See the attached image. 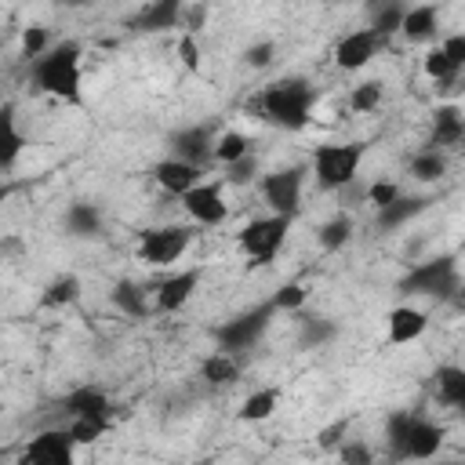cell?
<instances>
[{
	"label": "cell",
	"mask_w": 465,
	"mask_h": 465,
	"mask_svg": "<svg viewBox=\"0 0 465 465\" xmlns=\"http://www.w3.org/2000/svg\"><path fill=\"white\" fill-rule=\"evenodd\" d=\"M425 203H429L425 196H407V200L400 196L392 207L378 211V225H381V229H400V225H403V222H411L418 211H425Z\"/></svg>",
	"instance_id": "cell-29"
},
{
	"label": "cell",
	"mask_w": 465,
	"mask_h": 465,
	"mask_svg": "<svg viewBox=\"0 0 465 465\" xmlns=\"http://www.w3.org/2000/svg\"><path fill=\"white\" fill-rule=\"evenodd\" d=\"M443 425L414 414V411H396L385 425V443H389V454L396 461H429L436 458V450L443 447Z\"/></svg>",
	"instance_id": "cell-2"
},
{
	"label": "cell",
	"mask_w": 465,
	"mask_h": 465,
	"mask_svg": "<svg viewBox=\"0 0 465 465\" xmlns=\"http://www.w3.org/2000/svg\"><path fill=\"white\" fill-rule=\"evenodd\" d=\"M105 429H109V418H73L69 436H73L76 447H91L105 436Z\"/></svg>",
	"instance_id": "cell-33"
},
{
	"label": "cell",
	"mask_w": 465,
	"mask_h": 465,
	"mask_svg": "<svg viewBox=\"0 0 465 465\" xmlns=\"http://www.w3.org/2000/svg\"><path fill=\"white\" fill-rule=\"evenodd\" d=\"M33 84L51 98L80 105L84 102V91H80V47L76 44H58L44 58H36L33 62Z\"/></svg>",
	"instance_id": "cell-3"
},
{
	"label": "cell",
	"mask_w": 465,
	"mask_h": 465,
	"mask_svg": "<svg viewBox=\"0 0 465 465\" xmlns=\"http://www.w3.org/2000/svg\"><path fill=\"white\" fill-rule=\"evenodd\" d=\"M182 207L196 225H222L229 214V207L222 200V182H200L196 189H189L182 196Z\"/></svg>",
	"instance_id": "cell-12"
},
{
	"label": "cell",
	"mask_w": 465,
	"mask_h": 465,
	"mask_svg": "<svg viewBox=\"0 0 465 465\" xmlns=\"http://www.w3.org/2000/svg\"><path fill=\"white\" fill-rule=\"evenodd\" d=\"M349 105H352L356 113H374V109L381 105V84H378V80H363L360 87H352Z\"/></svg>",
	"instance_id": "cell-34"
},
{
	"label": "cell",
	"mask_w": 465,
	"mask_h": 465,
	"mask_svg": "<svg viewBox=\"0 0 465 465\" xmlns=\"http://www.w3.org/2000/svg\"><path fill=\"white\" fill-rule=\"evenodd\" d=\"M171 156L174 160H185V163H193V167H200L203 171V163L214 156V134H211V127L207 124H193V127H178L171 138Z\"/></svg>",
	"instance_id": "cell-11"
},
{
	"label": "cell",
	"mask_w": 465,
	"mask_h": 465,
	"mask_svg": "<svg viewBox=\"0 0 465 465\" xmlns=\"http://www.w3.org/2000/svg\"><path fill=\"white\" fill-rule=\"evenodd\" d=\"M76 298H80V276L62 272V276H54V280L44 287L40 305H44V309H62V305H73Z\"/></svg>",
	"instance_id": "cell-25"
},
{
	"label": "cell",
	"mask_w": 465,
	"mask_h": 465,
	"mask_svg": "<svg viewBox=\"0 0 465 465\" xmlns=\"http://www.w3.org/2000/svg\"><path fill=\"white\" fill-rule=\"evenodd\" d=\"M349 236H352V218H349V214H334V218H327V222L320 225V232H316V240H320L323 251H338V247H345Z\"/></svg>",
	"instance_id": "cell-31"
},
{
	"label": "cell",
	"mask_w": 465,
	"mask_h": 465,
	"mask_svg": "<svg viewBox=\"0 0 465 465\" xmlns=\"http://www.w3.org/2000/svg\"><path fill=\"white\" fill-rule=\"evenodd\" d=\"M425 73H429L432 80H450V76L458 73V65L443 54V47H432V51L425 54Z\"/></svg>",
	"instance_id": "cell-38"
},
{
	"label": "cell",
	"mask_w": 465,
	"mask_h": 465,
	"mask_svg": "<svg viewBox=\"0 0 465 465\" xmlns=\"http://www.w3.org/2000/svg\"><path fill=\"white\" fill-rule=\"evenodd\" d=\"M432 385H436L440 403L458 407V403L465 400V367H458V363H440L436 374H432Z\"/></svg>",
	"instance_id": "cell-20"
},
{
	"label": "cell",
	"mask_w": 465,
	"mask_h": 465,
	"mask_svg": "<svg viewBox=\"0 0 465 465\" xmlns=\"http://www.w3.org/2000/svg\"><path fill=\"white\" fill-rule=\"evenodd\" d=\"M341 432H349V421L341 418V421H334V425H327V429H320V447H341Z\"/></svg>",
	"instance_id": "cell-45"
},
{
	"label": "cell",
	"mask_w": 465,
	"mask_h": 465,
	"mask_svg": "<svg viewBox=\"0 0 465 465\" xmlns=\"http://www.w3.org/2000/svg\"><path fill=\"white\" fill-rule=\"evenodd\" d=\"M153 178H156V185H160V189H167L171 196H185L189 189H196V185H200L203 171H200V167H193V163H185V160L167 156V160H160V163L153 167Z\"/></svg>",
	"instance_id": "cell-14"
},
{
	"label": "cell",
	"mask_w": 465,
	"mask_h": 465,
	"mask_svg": "<svg viewBox=\"0 0 465 465\" xmlns=\"http://www.w3.org/2000/svg\"><path fill=\"white\" fill-rule=\"evenodd\" d=\"M193 243V229L185 225H160V229H145L138 240V258L145 265H174Z\"/></svg>",
	"instance_id": "cell-9"
},
{
	"label": "cell",
	"mask_w": 465,
	"mask_h": 465,
	"mask_svg": "<svg viewBox=\"0 0 465 465\" xmlns=\"http://www.w3.org/2000/svg\"><path fill=\"white\" fill-rule=\"evenodd\" d=\"M429 327V316L414 305H396L389 312V345H407L414 338H421Z\"/></svg>",
	"instance_id": "cell-16"
},
{
	"label": "cell",
	"mask_w": 465,
	"mask_h": 465,
	"mask_svg": "<svg viewBox=\"0 0 465 465\" xmlns=\"http://www.w3.org/2000/svg\"><path fill=\"white\" fill-rule=\"evenodd\" d=\"M109 298H113V305H116L120 312H127V316H134V320L149 316L145 291H142L134 280H116V283H113V291H109Z\"/></svg>",
	"instance_id": "cell-24"
},
{
	"label": "cell",
	"mask_w": 465,
	"mask_h": 465,
	"mask_svg": "<svg viewBox=\"0 0 465 465\" xmlns=\"http://www.w3.org/2000/svg\"><path fill=\"white\" fill-rule=\"evenodd\" d=\"M276 403H280V392L276 389H258L243 400L240 407V421H265L276 414Z\"/></svg>",
	"instance_id": "cell-30"
},
{
	"label": "cell",
	"mask_w": 465,
	"mask_h": 465,
	"mask_svg": "<svg viewBox=\"0 0 465 465\" xmlns=\"http://www.w3.org/2000/svg\"><path fill=\"white\" fill-rule=\"evenodd\" d=\"M454 411H458V414H461V418H465V400H461V403H458V407H454Z\"/></svg>",
	"instance_id": "cell-46"
},
{
	"label": "cell",
	"mask_w": 465,
	"mask_h": 465,
	"mask_svg": "<svg viewBox=\"0 0 465 465\" xmlns=\"http://www.w3.org/2000/svg\"><path fill=\"white\" fill-rule=\"evenodd\" d=\"M302 182H305V167H298V163H294V167L269 171V174L258 178L269 211L280 214V218H291V222H294V214L302 211Z\"/></svg>",
	"instance_id": "cell-7"
},
{
	"label": "cell",
	"mask_w": 465,
	"mask_h": 465,
	"mask_svg": "<svg viewBox=\"0 0 465 465\" xmlns=\"http://www.w3.org/2000/svg\"><path fill=\"white\" fill-rule=\"evenodd\" d=\"M458 287H461V280H458V265H454L450 254H436V258L414 265V269L400 280V291H403L407 298H411V294H425V298H440V302H443V298H454Z\"/></svg>",
	"instance_id": "cell-4"
},
{
	"label": "cell",
	"mask_w": 465,
	"mask_h": 465,
	"mask_svg": "<svg viewBox=\"0 0 465 465\" xmlns=\"http://www.w3.org/2000/svg\"><path fill=\"white\" fill-rule=\"evenodd\" d=\"M269 302H272L276 312H298L305 305V287L302 283H283Z\"/></svg>",
	"instance_id": "cell-36"
},
{
	"label": "cell",
	"mask_w": 465,
	"mask_h": 465,
	"mask_svg": "<svg viewBox=\"0 0 465 465\" xmlns=\"http://www.w3.org/2000/svg\"><path fill=\"white\" fill-rule=\"evenodd\" d=\"M312 98H316V91L309 87L305 76H287V80H276V84L262 87L258 98H254V109L283 131H302L309 124Z\"/></svg>",
	"instance_id": "cell-1"
},
{
	"label": "cell",
	"mask_w": 465,
	"mask_h": 465,
	"mask_svg": "<svg viewBox=\"0 0 465 465\" xmlns=\"http://www.w3.org/2000/svg\"><path fill=\"white\" fill-rule=\"evenodd\" d=\"M182 18V4L178 0H160V4H149L138 11L134 25L138 29H149V33H160V29H174Z\"/></svg>",
	"instance_id": "cell-21"
},
{
	"label": "cell",
	"mask_w": 465,
	"mask_h": 465,
	"mask_svg": "<svg viewBox=\"0 0 465 465\" xmlns=\"http://www.w3.org/2000/svg\"><path fill=\"white\" fill-rule=\"evenodd\" d=\"M47 40H51V36H47V29H44V25H29V29L22 33V51H25V58H33V62H36V58H44V54L51 51V47H47Z\"/></svg>",
	"instance_id": "cell-37"
},
{
	"label": "cell",
	"mask_w": 465,
	"mask_h": 465,
	"mask_svg": "<svg viewBox=\"0 0 465 465\" xmlns=\"http://www.w3.org/2000/svg\"><path fill=\"white\" fill-rule=\"evenodd\" d=\"M440 47H443V54H447V58H450L458 69L465 65V33H454V36H447Z\"/></svg>",
	"instance_id": "cell-43"
},
{
	"label": "cell",
	"mask_w": 465,
	"mask_h": 465,
	"mask_svg": "<svg viewBox=\"0 0 465 465\" xmlns=\"http://www.w3.org/2000/svg\"><path fill=\"white\" fill-rule=\"evenodd\" d=\"M338 338V323L331 320V316H302V334H298V341L305 345V349H320V345H327V341H334Z\"/></svg>",
	"instance_id": "cell-28"
},
{
	"label": "cell",
	"mask_w": 465,
	"mask_h": 465,
	"mask_svg": "<svg viewBox=\"0 0 465 465\" xmlns=\"http://www.w3.org/2000/svg\"><path fill=\"white\" fill-rule=\"evenodd\" d=\"M22 145H25V138L18 134V127H15V105L7 102V105L0 109V167H4V171L15 167Z\"/></svg>",
	"instance_id": "cell-23"
},
{
	"label": "cell",
	"mask_w": 465,
	"mask_h": 465,
	"mask_svg": "<svg viewBox=\"0 0 465 465\" xmlns=\"http://www.w3.org/2000/svg\"><path fill=\"white\" fill-rule=\"evenodd\" d=\"M200 276H203V269H200V265H193V269H182V272L167 276V280L160 283V291H156V309H160V312H178V309L193 298V291H196Z\"/></svg>",
	"instance_id": "cell-15"
},
{
	"label": "cell",
	"mask_w": 465,
	"mask_h": 465,
	"mask_svg": "<svg viewBox=\"0 0 465 465\" xmlns=\"http://www.w3.org/2000/svg\"><path fill=\"white\" fill-rule=\"evenodd\" d=\"M178 58H182V65H185L189 73L200 69V47H196V36H193V33H185V36L178 40Z\"/></svg>",
	"instance_id": "cell-42"
},
{
	"label": "cell",
	"mask_w": 465,
	"mask_h": 465,
	"mask_svg": "<svg viewBox=\"0 0 465 465\" xmlns=\"http://www.w3.org/2000/svg\"><path fill=\"white\" fill-rule=\"evenodd\" d=\"M243 156H251V142H247V134H240V131H225V134H218V142H214V160H222V163L229 167V163H236V160H243Z\"/></svg>",
	"instance_id": "cell-32"
},
{
	"label": "cell",
	"mask_w": 465,
	"mask_h": 465,
	"mask_svg": "<svg viewBox=\"0 0 465 465\" xmlns=\"http://www.w3.org/2000/svg\"><path fill=\"white\" fill-rule=\"evenodd\" d=\"M272 51H276V47H272L269 40H262V44H254V47H247V54H243V58H247V65H254V69H262V65H269V62H272Z\"/></svg>",
	"instance_id": "cell-44"
},
{
	"label": "cell",
	"mask_w": 465,
	"mask_h": 465,
	"mask_svg": "<svg viewBox=\"0 0 465 465\" xmlns=\"http://www.w3.org/2000/svg\"><path fill=\"white\" fill-rule=\"evenodd\" d=\"M378 47H381V36L374 29H356V33L338 40L334 62H338V69H363L378 54Z\"/></svg>",
	"instance_id": "cell-13"
},
{
	"label": "cell",
	"mask_w": 465,
	"mask_h": 465,
	"mask_svg": "<svg viewBox=\"0 0 465 465\" xmlns=\"http://www.w3.org/2000/svg\"><path fill=\"white\" fill-rule=\"evenodd\" d=\"M338 454H341L345 465H374V450L367 443H360V440H345L338 447Z\"/></svg>",
	"instance_id": "cell-40"
},
{
	"label": "cell",
	"mask_w": 465,
	"mask_h": 465,
	"mask_svg": "<svg viewBox=\"0 0 465 465\" xmlns=\"http://www.w3.org/2000/svg\"><path fill=\"white\" fill-rule=\"evenodd\" d=\"M65 232L69 236H80V240L98 236L102 232V211L94 203H87V200L69 203V211H65Z\"/></svg>",
	"instance_id": "cell-19"
},
{
	"label": "cell",
	"mask_w": 465,
	"mask_h": 465,
	"mask_svg": "<svg viewBox=\"0 0 465 465\" xmlns=\"http://www.w3.org/2000/svg\"><path fill=\"white\" fill-rule=\"evenodd\" d=\"M272 312H276L272 302H265V305H254V309H247V312H240V316H232V320H225V323L214 331L218 349H222V352H243V349H251V345L265 334Z\"/></svg>",
	"instance_id": "cell-8"
},
{
	"label": "cell",
	"mask_w": 465,
	"mask_h": 465,
	"mask_svg": "<svg viewBox=\"0 0 465 465\" xmlns=\"http://www.w3.org/2000/svg\"><path fill=\"white\" fill-rule=\"evenodd\" d=\"M193 465H214V461H193Z\"/></svg>",
	"instance_id": "cell-47"
},
{
	"label": "cell",
	"mask_w": 465,
	"mask_h": 465,
	"mask_svg": "<svg viewBox=\"0 0 465 465\" xmlns=\"http://www.w3.org/2000/svg\"><path fill=\"white\" fill-rule=\"evenodd\" d=\"M403 15H407V7H400V4H389V7H381L378 15H374V33L385 40V36H392V33H400L403 29Z\"/></svg>",
	"instance_id": "cell-35"
},
{
	"label": "cell",
	"mask_w": 465,
	"mask_h": 465,
	"mask_svg": "<svg viewBox=\"0 0 465 465\" xmlns=\"http://www.w3.org/2000/svg\"><path fill=\"white\" fill-rule=\"evenodd\" d=\"M73 450H76V443H73L69 429H65V432H62V429H47V432L33 436V440L22 447L18 465H76Z\"/></svg>",
	"instance_id": "cell-10"
},
{
	"label": "cell",
	"mask_w": 465,
	"mask_h": 465,
	"mask_svg": "<svg viewBox=\"0 0 465 465\" xmlns=\"http://www.w3.org/2000/svg\"><path fill=\"white\" fill-rule=\"evenodd\" d=\"M363 160L360 142H341V145H320L312 153V174L320 178L323 189H349Z\"/></svg>",
	"instance_id": "cell-6"
},
{
	"label": "cell",
	"mask_w": 465,
	"mask_h": 465,
	"mask_svg": "<svg viewBox=\"0 0 465 465\" xmlns=\"http://www.w3.org/2000/svg\"><path fill=\"white\" fill-rule=\"evenodd\" d=\"M291 232V218H280V214H265V218H254L240 229L236 243L240 251L251 258V265H272L283 240Z\"/></svg>",
	"instance_id": "cell-5"
},
{
	"label": "cell",
	"mask_w": 465,
	"mask_h": 465,
	"mask_svg": "<svg viewBox=\"0 0 465 465\" xmlns=\"http://www.w3.org/2000/svg\"><path fill=\"white\" fill-rule=\"evenodd\" d=\"M465 142V116L458 105H440L432 113V145H461Z\"/></svg>",
	"instance_id": "cell-18"
},
{
	"label": "cell",
	"mask_w": 465,
	"mask_h": 465,
	"mask_svg": "<svg viewBox=\"0 0 465 465\" xmlns=\"http://www.w3.org/2000/svg\"><path fill=\"white\" fill-rule=\"evenodd\" d=\"M367 200H371L378 211H385V207H392V203L400 200V185H396V182H371V185H367Z\"/></svg>",
	"instance_id": "cell-39"
},
{
	"label": "cell",
	"mask_w": 465,
	"mask_h": 465,
	"mask_svg": "<svg viewBox=\"0 0 465 465\" xmlns=\"http://www.w3.org/2000/svg\"><path fill=\"white\" fill-rule=\"evenodd\" d=\"M200 374H203L207 385H229V381L240 378V363H236L232 352H222V349H218V352H211V356L203 360Z\"/></svg>",
	"instance_id": "cell-26"
},
{
	"label": "cell",
	"mask_w": 465,
	"mask_h": 465,
	"mask_svg": "<svg viewBox=\"0 0 465 465\" xmlns=\"http://www.w3.org/2000/svg\"><path fill=\"white\" fill-rule=\"evenodd\" d=\"M254 174H258V160L254 156H243V160L225 167V182H232V185H247Z\"/></svg>",
	"instance_id": "cell-41"
},
{
	"label": "cell",
	"mask_w": 465,
	"mask_h": 465,
	"mask_svg": "<svg viewBox=\"0 0 465 465\" xmlns=\"http://www.w3.org/2000/svg\"><path fill=\"white\" fill-rule=\"evenodd\" d=\"M436 25H440V7L436 4H418V7H407L400 33L407 40H429L436 33Z\"/></svg>",
	"instance_id": "cell-22"
},
{
	"label": "cell",
	"mask_w": 465,
	"mask_h": 465,
	"mask_svg": "<svg viewBox=\"0 0 465 465\" xmlns=\"http://www.w3.org/2000/svg\"><path fill=\"white\" fill-rule=\"evenodd\" d=\"M62 411H65L69 418H109L113 403H109V396H105L102 389L84 385V389H73V392L62 400Z\"/></svg>",
	"instance_id": "cell-17"
},
{
	"label": "cell",
	"mask_w": 465,
	"mask_h": 465,
	"mask_svg": "<svg viewBox=\"0 0 465 465\" xmlns=\"http://www.w3.org/2000/svg\"><path fill=\"white\" fill-rule=\"evenodd\" d=\"M407 171H411V178H414V182H436V178H443L447 160H443V153L432 145V149L414 153V156H411V163H407Z\"/></svg>",
	"instance_id": "cell-27"
}]
</instances>
